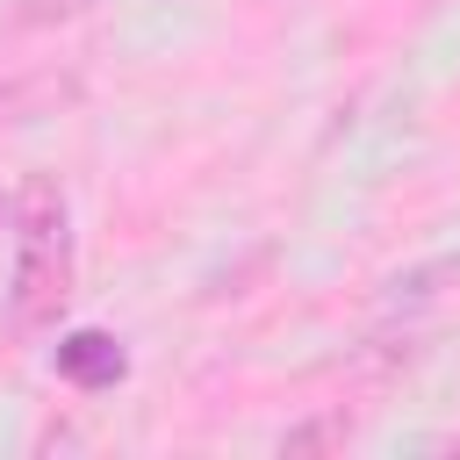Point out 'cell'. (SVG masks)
<instances>
[{
  "mask_svg": "<svg viewBox=\"0 0 460 460\" xmlns=\"http://www.w3.org/2000/svg\"><path fill=\"white\" fill-rule=\"evenodd\" d=\"M431 453H460V424H453V431H438V438H431Z\"/></svg>",
  "mask_w": 460,
  "mask_h": 460,
  "instance_id": "obj_6",
  "label": "cell"
},
{
  "mask_svg": "<svg viewBox=\"0 0 460 460\" xmlns=\"http://www.w3.org/2000/svg\"><path fill=\"white\" fill-rule=\"evenodd\" d=\"M58 374H65L72 388L101 395V388H122V374H129V352H122L108 331H65V338H58Z\"/></svg>",
  "mask_w": 460,
  "mask_h": 460,
  "instance_id": "obj_2",
  "label": "cell"
},
{
  "mask_svg": "<svg viewBox=\"0 0 460 460\" xmlns=\"http://www.w3.org/2000/svg\"><path fill=\"white\" fill-rule=\"evenodd\" d=\"M352 438V424H345V410H331V417H309V424H288L273 446L280 453H338Z\"/></svg>",
  "mask_w": 460,
  "mask_h": 460,
  "instance_id": "obj_4",
  "label": "cell"
},
{
  "mask_svg": "<svg viewBox=\"0 0 460 460\" xmlns=\"http://www.w3.org/2000/svg\"><path fill=\"white\" fill-rule=\"evenodd\" d=\"M7 216H14V266H7V302H0V316H7L14 338H43V331H58V316H65V302H72V266H79V259H72L65 187L36 172V180L14 187Z\"/></svg>",
  "mask_w": 460,
  "mask_h": 460,
  "instance_id": "obj_1",
  "label": "cell"
},
{
  "mask_svg": "<svg viewBox=\"0 0 460 460\" xmlns=\"http://www.w3.org/2000/svg\"><path fill=\"white\" fill-rule=\"evenodd\" d=\"M72 7H86V0H36V7H22L14 22H50V14H72Z\"/></svg>",
  "mask_w": 460,
  "mask_h": 460,
  "instance_id": "obj_5",
  "label": "cell"
},
{
  "mask_svg": "<svg viewBox=\"0 0 460 460\" xmlns=\"http://www.w3.org/2000/svg\"><path fill=\"white\" fill-rule=\"evenodd\" d=\"M79 93L72 72H7L0 79V122H29V115H58Z\"/></svg>",
  "mask_w": 460,
  "mask_h": 460,
  "instance_id": "obj_3",
  "label": "cell"
}]
</instances>
